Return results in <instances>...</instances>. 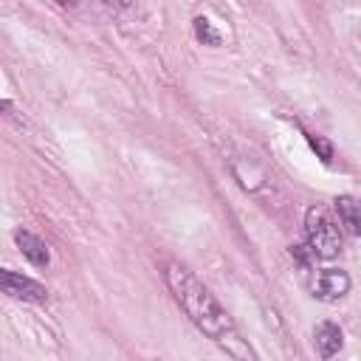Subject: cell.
Segmentation results:
<instances>
[{"label": "cell", "mask_w": 361, "mask_h": 361, "mask_svg": "<svg viewBox=\"0 0 361 361\" xmlns=\"http://www.w3.org/2000/svg\"><path fill=\"white\" fill-rule=\"evenodd\" d=\"M164 276H166V285L175 296V302L183 307V313L192 319V324L206 333L212 341H223L226 336H231L237 327H234V319L226 313V307L212 296V290L183 265L178 262H166L164 268Z\"/></svg>", "instance_id": "6da1fadb"}, {"label": "cell", "mask_w": 361, "mask_h": 361, "mask_svg": "<svg viewBox=\"0 0 361 361\" xmlns=\"http://www.w3.org/2000/svg\"><path fill=\"white\" fill-rule=\"evenodd\" d=\"M305 240H307L310 257H319V259H333L341 251V231L330 220V214L319 206L307 209L305 214Z\"/></svg>", "instance_id": "7a4b0ae2"}, {"label": "cell", "mask_w": 361, "mask_h": 361, "mask_svg": "<svg viewBox=\"0 0 361 361\" xmlns=\"http://www.w3.org/2000/svg\"><path fill=\"white\" fill-rule=\"evenodd\" d=\"M350 285L353 282H350V274L347 271H341V268H324V271H319L313 276L310 290L322 302H338V299H344L350 293Z\"/></svg>", "instance_id": "3957f363"}, {"label": "cell", "mask_w": 361, "mask_h": 361, "mask_svg": "<svg viewBox=\"0 0 361 361\" xmlns=\"http://www.w3.org/2000/svg\"><path fill=\"white\" fill-rule=\"evenodd\" d=\"M0 290L8 293L11 299H23V302H45L48 299L45 285H39L37 279L23 276L17 271H8V268H0Z\"/></svg>", "instance_id": "277c9868"}, {"label": "cell", "mask_w": 361, "mask_h": 361, "mask_svg": "<svg viewBox=\"0 0 361 361\" xmlns=\"http://www.w3.org/2000/svg\"><path fill=\"white\" fill-rule=\"evenodd\" d=\"M313 347H316V353H319L322 358L338 355L341 347H344V333H341V327H338L336 322H322V324H316V330H313Z\"/></svg>", "instance_id": "5b68a950"}, {"label": "cell", "mask_w": 361, "mask_h": 361, "mask_svg": "<svg viewBox=\"0 0 361 361\" xmlns=\"http://www.w3.org/2000/svg\"><path fill=\"white\" fill-rule=\"evenodd\" d=\"M14 243H17V248H20V254L31 262V265H37V268H45L48 262H51V254H48V245L37 237V234H31L28 228H17L14 231Z\"/></svg>", "instance_id": "8992f818"}, {"label": "cell", "mask_w": 361, "mask_h": 361, "mask_svg": "<svg viewBox=\"0 0 361 361\" xmlns=\"http://www.w3.org/2000/svg\"><path fill=\"white\" fill-rule=\"evenodd\" d=\"M336 212H338L341 226L355 237V234L361 231V220H358V203H355V197H350V195L336 197Z\"/></svg>", "instance_id": "52a82bcc"}, {"label": "cell", "mask_w": 361, "mask_h": 361, "mask_svg": "<svg viewBox=\"0 0 361 361\" xmlns=\"http://www.w3.org/2000/svg\"><path fill=\"white\" fill-rule=\"evenodd\" d=\"M195 34H197V39H203L206 45H220V42H223V37L212 28V23H209L206 17H195Z\"/></svg>", "instance_id": "ba28073f"}, {"label": "cell", "mask_w": 361, "mask_h": 361, "mask_svg": "<svg viewBox=\"0 0 361 361\" xmlns=\"http://www.w3.org/2000/svg\"><path fill=\"white\" fill-rule=\"evenodd\" d=\"M307 144H310V147H313V149L322 155V161H324V164L333 158V147H330V144H327L322 135H307Z\"/></svg>", "instance_id": "9c48e42d"}]
</instances>
